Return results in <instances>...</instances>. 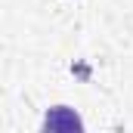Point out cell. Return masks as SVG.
<instances>
[{
    "mask_svg": "<svg viewBox=\"0 0 133 133\" xmlns=\"http://www.w3.org/2000/svg\"><path fill=\"white\" fill-rule=\"evenodd\" d=\"M81 127H84V121L65 105L50 108V115L43 118V130H81Z\"/></svg>",
    "mask_w": 133,
    "mask_h": 133,
    "instance_id": "1",
    "label": "cell"
}]
</instances>
